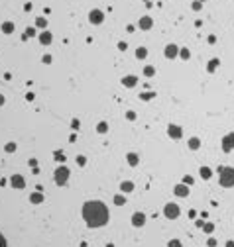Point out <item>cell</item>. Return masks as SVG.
<instances>
[{"instance_id": "1", "label": "cell", "mask_w": 234, "mask_h": 247, "mask_svg": "<svg viewBox=\"0 0 234 247\" xmlns=\"http://www.w3.org/2000/svg\"><path fill=\"white\" fill-rule=\"evenodd\" d=\"M108 208L98 200H91V202H85L83 206V218L87 222L89 228H100L108 222Z\"/></svg>"}, {"instance_id": "2", "label": "cell", "mask_w": 234, "mask_h": 247, "mask_svg": "<svg viewBox=\"0 0 234 247\" xmlns=\"http://www.w3.org/2000/svg\"><path fill=\"white\" fill-rule=\"evenodd\" d=\"M221 186H224V188L234 186V169L232 167H222V171H221Z\"/></svg>"}, {"instance_id": "3", "label": "cell", "mask_w": 234, "mask_h": 247, "mask_svg": "<svg viewBox=\"0 0 234 247\" xmlns=\"http://www.w3.org/2000/svg\"><path fill=\"white\" fill-rule=\"evenodd\" d=\"M67 179H69V169L67 167H59V169L55 171V183L59 186H63L65 183H67Z\"/></svg>"}, {"instance_id": "4", "label": "cell", "mask_w": 234, "mask_h": 247, "mask_svg": "<svg viewBox=\"0 0 234 247\" xmlns=\"http://www.w3.org/2000/svg\"><path fill=\"white\" fill-rule=\"evenodd\" d=\"M163 214H165V218L173 220V218L179 216V206H177V204H167V206L163 208Z\"/></svg>"}, {"instance_id": "5", "label": "cell", "mask_w": 234, "mask_h": 247, "mask_svg": "<svg viewBox=\"0 0 234 247\" xmlns=\"http://www.w3.org/2000/svg\"><path fill=\"white\" fill-rule=\"evenodd\" d=\"M232 149H234V134H228L222 139V151L228 153V151H232Z\"/></svg>"}, {"instance_id": "6", "label": "cell", "mask_w": 234, "mask_h": 247, "mask_svg": "<svg viewBox=\"0 0 234 247\" xmlns=\"http://www.w3.org/2000/svg\"><path fill=\"white\" fill-rule=\"evenodd\" d=\"M89 20H91V24H102V20H104V14H102L100 10H93L89 14Z\"/></svg>"}, {"instance_id": "7", "label": "cell", "mask_w": 234, "mask_h": 247, "mask_svg": "<svg viewBox=\"0 0 234 247\" xmlns=\"http://www.w3.org/2000/svg\"><path fill=\"white\" fill-rule=\"evenodd\" d=\"M167 134H169L173 139H181V135H183V132H181L179 126H175V124H171L169 128H167Z\"/></svg>"}, {"instance_id": "8", "label": "cell", "mask_w": 234, "mask_h": 247, "mask_svg": "<svg viewBox=\"0 0 234 247\" xmlns=\"http://www.w3.org/2000/svg\"><path fill=\"white\" fill-rule=\"evenodd\" d=\"M10 183H12V186H14V188H24V186H26L24 177H20V175H14V177L10 179Z\"/></svg>"}, {"instance_id": "9", "label": "cell", "mask_w": 234, "mask_h": 247, "mask_svg": "<svg viewBox=\"0 0 234 247\" xmlns=\"http://www.w3.org/2000/svg\"><path fill=\"white\" fill-rule=\"evenodd\" d=\"M177 53H179V49H177V45H173V43L165 47V57H167V59H173V57H177Z\"/></svg>"}, {"instance_id": "10", "label": "cell", "mask_w": 234, "mask_h": 247, "mask_svg": "<svg viewBox=\"0 0 234 247\" xmlns=\"http://www.w3.org/2000/svg\"><path fill=\"white\" fill-rule=\"evenodd\" d=\"M152 26H153V20H152L150 16H144V18H140V30H150Z\"/></svg>"}, {"instance_id": "11", "label": "cell", "mask_w": 234, "mask_h": 247, "mask_svg": "<svg viewBox=\"0 0 234 247\" xmlns=\"http://www.w3.org/2000/svg\"><path fill=\"white\" fill-rule=\"evenodd\" d=\"M144 222H146V216L142 214V212H136L134 216H132V224L138 228V226H144Z\"/></svg>"}, {"instance_id": "12", "label": "cell", "mask_w": 234, "mask_h": 247, "mask_svg": "<svg viewBox=\"0 0 234 247\" xmlns=\"http://www.w3.org/2000/svg\"><path fill=\"white\" fill-rule=\"evenodd\" d=\"M136 83H138V78H136L134 75H128V77H124V78H122V84H124V86H128V88L136 86Z\"/></svg>"}, {"instance_id": "13", "label": "cell", "mask_w": 234, "mask_h": 247, "mask_svg": "<svg viewBox=\"0 0 234 247\" xmlns=\"http://www.w3.org/2000/svg\"><path fill=\"white\" fill-rule=\"evenodd\" d=\"M175 194L177 196H187L189 194V186L187 184H177L175 186Z\"/></svg>"}, {"instance_id": "14", "label": "cell", "mask_w": 234, "mask_h": 247, "mask_svg": "<svg viewBox=\"0 0 234 247\" xmlns=\"http://www.w3.org/2000/svg\"><path fill=\"white\" fill-rule=\"evenodd\" d=\"M51 39H53V38H51V33H49V32H43V33L40 35V41L43 43V45H49Z\"/></svg>"}, {"instance_id": "15", "label": "cell", "mask_w": 234, "mask_h": 247, "mask_svg": "<svg viewBox=\"0 0 234 247\" xmlns=\"http://www.w3.org/2000/svg\"><path fill=\"white\" fill-rule=\"evenodd\" d=\"M2 32L4 33H12L14 32V24H12V22H4V24H2Z\"/></svg>"}, {"instance_id": "16", "label": "cell", "mask_w": 234, "mask_h": 247, "mask_svg": "<svg viewBox=\"0 0 234 247\" xmlns=\"http://www.w3.org/2000/svg\"><path fill=\"white\" fill-rule=\"evenodd\" d=\"M30 200L34 202V204H40V202H43V194L41 192H35V194L30 196Z\"/></svg>"}, {"instance_id": "17", "label": "cell", "mask_w": 234, "mask_h": 247, "mask_svg": "<svg viewBox=\"0 0 234 247\" xmlns=\"http://www.w3.org/2000/svg\"><path fill=\"white\" fill-rule=\"evenodd\" d=\"M146 55H148V49H146V47H138L136 49V57H138V59H146Z\"/></svg>"}, {"instance_id": "18", "label": "cell", "mask_w": 234, "mask_h": 247, "mask_svg": "<svg viewBox=\"0 0 234 247\" xmlns=\"http://www.w3.org/2000/svg\"><path fill=\"white\" fill-rule=\"evenodd\" d=\"M218 67V59H210V63H209V67H207V71L209 73H215V69Z\"/></svg>"}, {"instance_id": "19", "label": "cell", "mask_w": 234, "mask_h": 247, "mask_svg": "<svg viewBox=\"0 0 234 247\" xmlns=\"http://www.w3.org/2000/svg\"><path fill=\"white\" fill-rule=\"evenodd\" d=\"M128 163L132 165V167H136L138 165V155L136 153H128Z\"/></svg>"}, {"instance_id": "20", "label": "cell", "mask_w": 234, "mask_h": 247, "mask_svg": "<svg viewBox=\"0 0 234 247\" xmlns=\"http://www.w3.org/2000/svg\"><path fill=\"white\" fill-rule=\"evenodd\" d=\"M210 175H213V173H210L209 167H203V169H201V177L203 179H210Z\"/></svg>"}, {"instance_id": "21", "label": "cell", "mask_w": 234, "mask_h": 247, "mask_svg": "<svg viewBox=\"0 0 234 247\" xmlns=\"http://www.w3.org/2000/svg\"><path fill=\"white\" fill-rule=\"evenodd\" d=\"M199 145H201V141L197 139V137H193V139H189V147H191V149H199Z\"/></svg>"}, {"instance_id": "22", "label": "cell", "mask_w": 234, "mask_h": 247, "mask_svg": "<svg viewBox=\"0 0 234 247\" xmlns=\"http://www.w3.org/2000/svg\"><path fill=\"white\" fill-rule=\"evenodd\" d=\"M106 129H108V126H106V122H100L98 126H97V132L98 134H106Z\"/></svg>"}, {"instance_id": "23", "label": "cell", "mask_w": 234, "mask_h": 247, "mask_svg": "<svg viewBox=\"0 0 234 247\" xmlns=\"http://www.w3.org/2000/svg\"><path fill=\"white\" fill-rule=\"evenodd\" d=\"M144 75H146V77H153V75H156V69H153V67H150V65H148V67L144 69Z\"/></svg>"}, {"instance_id": "24", "label": "cell", "mask_w": 234, "mask_h": 247, "mask_svg": "<svg viewBox=\"0 0 234 247\" xmlns=\"http://www.w3.org/2000/svg\"><path fill=\"white\" fill-rule=\"evenodd\" d=\"M120 188H122L124 192H130V190L134 188V184H132V183H122V184H120Z\"/></svg>"}, {"instance_id": "25", "label": "cell", "mask_w": 234, "mask_h": 247, "mask_svg": "<svg viewBox=\"0 0 234 247\" xmlns=\"http://www.w3.org/2000/svg\"><path fill=\"white\" fill-rule=\"evenodd\" d=\"M153 96H156V92H142V94H140L142 100H150V98H153Z\"/></svg>"}, {"instance_id": "26", "label": "cell", "mask_w": 234, "mask_h": 247, "mask_svg": "<svg viewBox=\"0 0 234 247\" xmlns=\"http://www.w3.org/2000/svg\"><path fill=\"white\" fill-rule=\"evenodd\" d=\"M124 202H126V200H124V196H120V194H118V196H114V204H116V206H122Z\"/></svg>"}, {"instance_id": "27", "label": "cell", "mask_w": 234, "mask_h": 247, "mask_svg": "<svg viewBox=\"0 0 234 247\" xmlns=\"http://www.w3.org/2000/svg\"><path fill=\"white\" fill-rule=\"evenodd\" d=\"M179 55H181V59H189V57H191V53H189V49H181V51H179Z\"/></svg>"}, {"instance_id": "28", "label": "cell", "mask_w": 234, "mask_h": 247, "mask_svg": "<svg viewBox=\"0 0 234 247\" xmlns=\"http://www.w3.org/2000/svg\"><path fill=\"white\" fill-rule=\"evenodd\" d=\"M35 26H38V28H45V26H47L45 18H38V20H35Z\"/></svg>"}, {"instance_id": "29", "label": "cell", "mask_w": 234, "mask_h": 247, "mask_svg": "<svg viewBox=\"0 0 234 247\" xmlns=\"http://www.w3.org/2000/svg\"><path fill=\"white\" fill-rule=\"evenodd\" d=\"M6 153H14V151H16V145H14V143H6Z\"/></svg>"}, {"instance_id": "30", "label": "cell", "mask_w": 234, "mask_h": 247, "mask_svg": "<svg viewBox=\"0 0 234 247\" xmlns=\"http://www.w3.org/2000/svg\"><path fill=\"white\" fill-rule=\"evenodd\" d=\"M55 161H65V155H63V151H55Z\"/></svg>"}, {"instance_id": "31", "label": "cell", "mask_w": 234, "mask_h": 247, "mask_svg": "<svg viewBox=\"0 0 234 247\" xmlns=\"http://www.w3.org/2000/svg\"><path fill=\"white\" fill-rule=\"evenodd\" d=\"M28 35H30V38H34V35H35V30H32V28H28V30H26V33H24V39L28 38Z\"/></svg>"}, {"instance_id": "32", "label": "cell", "mask_w": 234, "mask_h": 247, "mask_svg": "<svg viewBox=\"0 0 234 247\" xmlns=\"http://www.w3.org/2000/svg\"><path fill=\"white\" fill-rule=\"evenodd\" d=\"M167 247H181V241H179V239H171Z\"/></svg>"}, {"instance_id": "33", "label": "cell", "mask_w": 234, "mask_h": 247, "mask_svg": "<svg viewBox=\"0 0 234 247\" xmlns=\"http://www.w3.org/2000/svg\"><path fill=\"white\" fill-rule=\"evenodd\" d=\"M213 229H215V226H213V224H205V231H207V234H210Z\"/></svg>"}, {"instance_id": "34", "label": "cell", "mask_w": 234, "mask_h": 247, "mask_svg": "<svg viewBox=\"0 0 234 247\" xmlns=\"http://www.w3.org/2000/svg\"><path fill=\"white\" fill-rule=\"evenodd\" d=\"M77 163H79V165H81V167H83V165L87 163V159H85L83 155H79V157H77Z\"/></svg>"}, {"instance_id": "35", "label": "cell", "mask_w": 234, "mask_h": 247, "mask_svg": "<svg viewBox=\"0 0 234 247\" xmlns=\"http://www.w3.org/2000/svg\"><path fill=\"white\" fill-rule=\"evenodd\" d=\"M71 128H73V129H79V120H73V122H71Z\"/></svg>"}, {"instance_id": "36", "label": "cell", "mask_w": 234, "mask_h": 247, "mask_svg": "<svg viewBox=\"0 0 234 247\" xmlns=\"http://www.w3.org/2000/svg\"><path fill=\"white\" fill-rule=\"evenodd\" d=\"M193 10H201V2L197 0V2H193Z\"/></svg>"}, {"instance_id": "37", "label": "cell", "mask_w": 234, "mask_h": 247, "mask_svg": "<svg viewBox=\"0 0 234 247\" xmlns=\"http://www.w3.org/2000/svg\"><path fill=\"white\" fill-rule=\"evenodd\" d=\"M126 47H128V45H126L124 41H120V43H118V49H122V51H126Z\"/></svg>"}, {"instance_id": "38", "label": "cell", "mask_w": 234, "mask_h": 247, "mask_svg": "<svg viewBox=\"0 0 234 247\" xmlns=\"http://www.w3.org/2000/svg\"><path fill=\"white\" fill-rule=\"evenodd\" d=\"M0 247H6V239H4L2 234H0Z\"/></svg>"}, {"instance_id": "39", "label": "cell", "mask_w": 234, "mask_h": 247, "mask_svg": "<svg viewBox=\"0 0 234 247\" xmlns=\"http://www.w3.org/2000/svg\"><path fill=\"white\" fill-rule=\"evenodd\" d=\"M215 245H216V239L210 237V239H209V247H215Z\"/></svg>"}, {"instance_id": "40", "label": "cell", "mask_w": 234, "mask_h": 247, "mask_svg": "<svg viewBox=\"0 0 234 247\" xmlns=\"http://www.w3.org/2000/svg\"><path fill=\"white\" fill-rule=\"evenodd\" d=\"M126 118H128V120H134V118H136V114H134V112H128V114H126Z\"/></svg>"}, {"instance_id": "41", "label": "cell", "mask_w": 234, "mask_h": 247, "mask_svg": "<svg viewBox=\"0 0 234 247\" xmlns=\"http://www.w3.org/2000/svg\"><path fill=\"white\" fill-rule=\"evenodd\" d=\"M185 184H193V177H185Z\"/></svg>"}, {"instance_id": "42", "label": "cell", "mask_w": 234, "mask_h": 247, "mask_svg": "<svg viewBox=\"0 0 234 247\" xmlns=\"http://www.w3.org/2000/svg\"><path fill=\"white\" fill-rule=\"evenodd\" d=\"M43 63H51V55H45V57H43Z\"/></svg>"}, {"instance_id": "43", "label": "cell", "mask_w": 234, "mask_h": 247, "mask_svg": "<svg viewBox=\"0 0 234 247\" xmlns=\"http://www.w3.org/2000/svg\"><path fill=\"white\" fill-rule=\"evenodd\" d=\"M226 247H234V241H226Z\"/></svg>"}, {"instance_id": "44", "label": "cell", "mask_w": 234, "mask_h": 247, "mask_svg": "<svg viewBox=\"0 0 234 247\" xmlns=\"http://www.w3.org/2000/svg\"><path fill=\"white\" fill-rule=\"evenodd\" d=\"M4 104V96H2V94H0V106H2Z\"/></svg>"}, {"instance_id": "45", "label": "cell", "mask_w": 234, "mask_h": 247, "mask_svg": "<svg viewBox=\"0 0 234 247\" xmlns=\"http://www.w3.org/2000/svg\"><path fill=\"white\" fill-rule=\"evenodd\" d=\"M144 2H150V0H144Z\"/></svg>"}, {"instance_id": "46", "label": "cell", "mask_w": 234, "mask_h": 247, "mask_svg": "<svg viewBox=\"0 0 234 247\" xmlns=\"http://www.w3.org/2000/svg\"><path fill=\"white\" fill-rule=\"evenodd\" d=\"M199 2H205V0H199Z\"/></svg>"}]
</instances>
